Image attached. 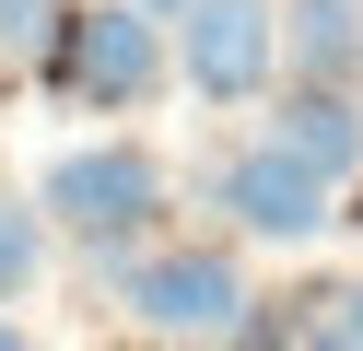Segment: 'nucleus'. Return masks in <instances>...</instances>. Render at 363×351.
I'll list each match as a JSON object with an SVG mask.
<instances>
[{
  "mask_svg": "<svg viewBox=\"0 0 363 351\" xmlns=\"http://www.w3.org/2000/svg\"><path fill=\"white\" fill-rule=\"evenodd\" d=\"M35 211L82 246V269H106V257H152L164 246L176 176H164L152 140H82V152H59L48 176H35Z\"/></svg>",
  "mask_w": 363,
  "mask_h": 351,
  "instance_id": "nucleus-1",
  "label": "nucleus"
},
{
  "mask_svg": "<svg viewBox=\"0 0 363 351\" xmlns=\"http://www.w3.org/2000/svg\"><path fill=\"white\" fill-rule=\"evenodd\" d=\"M118 304L141 316V340H164V351H223L258 316V281H246L235 246H152L141 269L118 281Z\"/></svg>",
  "mask_w": 363,
  "mask_h": 351,
  "instance_id": "nucleus-2",
  "label": "nucleus"
},
{
  "mask_svg": "<svg viewBox=\"0 0 363 351\" xmlns=\"http://www.w3.org/2000/svg\"><path fill=\"white\" fill-rule=\"evenodd\" d=\"M164 70H176V47H164V23H152L141 0H94V12H59L48 82L71 94V106L129 117V106H152V94H164Z\"/></svg>",
  "mask_w": 363,
  "mask_h": 351,
  "instance_id": "nucleus-3",
  "label": "nucleus"
},
{
  "mask_svg": "<svg viewBox=\"0 0 363 351\" xmlns=\"http://www.w3.org/2000/svg\"><path fill=\"white\" fill-rule=\"evenodd\" d=\"M211 211L246 234V246H316V234L340 223V187L328 176H305V164L281 152V140H246V152H223V176H211Z\"/></svg>",
  "mask_w": 363,
  "mask_h": 351,
  "instance_id": "nucleus-4",
  "label": "nucleus"
},
{
  "mask_svg": "<svg viewBox=\"0 0 363 351\" xmlns=\"http://www.w3.org/2000/svg\"><path fill=\"white\" fill-rule=\"evenodd\" d=\"M269 59H281V0H199V12L176 23V70H188L199 106L269 94Z\"/></svg>",
  "mask_w": 363,
  "mask_h": 351,
  "instance_id": "nucleus-5",
  "label": "nucleus"
},
{
  "mask_svg": "<svg viewBox=\"0 0 363 351\" xmlns=\"http://www.w3.org/2000/svg\"><path fill=\"white\" fill-rule=\"evenodd\" d=\"M269 140H281L305 176H363V94H328V82H293L281 106H269Z\"/></svg>",
  "mask_w": 363,
  "mask_h": 351,
  "instance_id": "nucleus-6",
  "label": "nucleus"
},
{
  "mask_svg": "<svg viewBox=\"0 0 363 351\" xmlns=\"http://www.w3.org/2000/svg\"><path fill=\"white\" fill-rule=\"evenodd\" d=\"M281 59L305 82L352 94L363 82V0H281Z\"/></svg>",
  "mask_w": 363,
  "mask_h": 351,
  "instance_id": "nucleus-7",
  "label": "nucleus"
},
{
  "mask_svg": "<svg viewBox=\"0 0 363 351\" xmlns=\"http://www.w3.org/2000/svg\"><path fill=\"white\" fill-rule=\"evenodd\" d=\"M35 269H48V211L0 199V304H12V293H35Z\"/></svg>",
  "mask_w": 363,
  "mask_h": 351,
  "instance_id": "nucleus-8",
  "label": "nucleus"
},
{
  "mask_svg": "<svg viewBox=\"0 0 363 351\" xmlns=\"http://www.w3.org/2000/svg\"><path fill=\"white\" fill-rule=\"evenodd\" d=\"M59 47V12L48 0H0V59H48Z\"/></svg>",
  "mask_w": 363,
  "mask_h": 351,
  "instance_id": "nucleus-9",
  "label": "nucleus"
},
{
  "mask_svg": "<svg viewBox=\"0 0 363 351\" xmlns=\"http://www.w3.org/2000/svg\"><path fill=\"white\" fill-rule=\"evenodd\" d=\"M305 328H316L305 304H258V316H246V328H235L223 351H305Z\"/></svg>",
  "mask_w": 363,
  "mask_h": 351,
  "instance_id": "nucleus-10",
  "label": "nucleus"
},
{
  "mask_svg": "<svg viewBox=\"0 0 363 351\" xmlns=\"http://www.w3.org/2000/svg\"><path fill=\"white\" fill-rule=\"evenodd\" d=\"M328 316H340V328L363 340V281H340V293H328Z\"/></svg>",
  "mask_w": 363,
  "mask_h": 351,
  "instance_id": "nucleus-11",
  "label": "nucleus"
},
{
  "mask_svg": "<svg viewBox=\"0 0 363 351\" xmlns=\"http://www.w3.org/2000/svg\"><path fill=\"white\" fill-rule=\"evenodd\" d=\"M305 351H363V340H352L340 316H316V328H305Z\"/></svg>",
  "mask_w": 363,
  "mask_h": 351,
  "instance_id": "nucleus-12",
  "label": "nucleus"
},
{
  "mask_svg": "<svg viewBox=\"0 0 363 351\" xmlns=\"http://www.w3.org/2000/svg\"><path fill=\"white\" fill-rule=\"evenodd\" d=\"M141 12H152V23H188V12H199V0H141Z\"/></svg>",
  "mask_w": 363,
  "mask_h": 351,
  "instance_id": "nucleus-13",
  "label": "nucleus"
},
{
  "mask_svg": "<svg viewBox=\"0 0 363 351\" xmlns=\"http://www.w3.org/2000/svg\"><path fill=\"white\" fill-rule=\"evenodd\" d=\"M340 223H352V234H363V176H352V199H340Z\"/></svg>",
  "mask_w": 363,
  "mask_h": 351,
  "instance_id": "nucleus-14",
  "label": "nucleus"
},
{
  "mask_svg": "<svg viewBox=\"0 0 363 351\" xmlns=\"http://www.w3.org/2000/svg\"><path fill=\"white\" fill-rule=\"evenodd\" d=\"M0 351H24V328H12V316H0Z\"/></svg>",
  "mask_w": 363,
  "mask_h": 351,
  "instance_id": "nucleus-15",
  "label": "nucleus"
},
{
  "mask_svg": "<svg viewBox=\"0 0 363 351\" xmlns=\"http://www.w3.org/2000/svg\"><path fill=\"white\" fill-rule=\"evenodd\" d=\"M141 351H164V340H141Z\"/></svg>",
  "mask_w": 363,
  "mask_h": 351,
  "instance_id": "nucleus-16",
  "label": "nucleus"
}]
</instances>
